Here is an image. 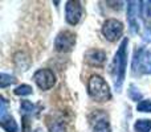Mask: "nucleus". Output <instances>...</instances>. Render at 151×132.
I'll use <instances>...</instances> for the list:
<instances>
[{
  "mask_svg": "<svg viewBox=\"0 0 151 132\" xmlns=\"http://www.w3.org/2000/svg\"><path fill=\"white\" fill-rule=\"evenodd\" d=\"M127 44L129 40L123 39L115 53L114 62H113V75H114V85L117 90L121 88L123 79H125L126 66H127Z\"/></svg>",
  "mask_w": 151,
  "mask_h": 132,
  "instance_id": "obj_1",
  "label": "nucleus"
},
{
  "mask_svg": "<svg viewBox=\"0 0 151 132\" xmlns=\"http://www.w3.org/2000/svg\"><path fill=\"white\" fill-rule=\"evenodd\" d=\"M88 91L93 99L97 102H106L111 98L110 88L105 79L99 75H91L88 83Z\"/></svg>",
  "mask_w": 151,
  "mask_h": 132,
  "instance_id": "obj_2",
  "label": "nucleus"
},
{
  "mask_svg": "<svg viewBox=\"0 0 151 132\" xmlns=\"http://www.w3.org/2000/svg\"><path fill=\"white\" fill-rule=\"evenodd\" d=\"M122 32H123L122 23L115 20V19H109V20H106L104 23V26H102V34H104L109 41H115L117 39H119Z\"/></svg>",
  "mask_w": 151,
  "mask_h": 132,
  "instance_id": "obj_3",
  "label": "nucleus"
},
{
  "mask_svg": "<svg viewBox=\"0 0 151 132\" xmlns=\"http://www.w3.org/2000/svg\"><path fill=\"white\" fill-rule=\"evenodd\" d=\"M33 79H35V82H36V85L39 86L41 90H49L56 83L55 74H53V71L49 69H41V70H39V71H36L33 75Z\"/></svg>",
  "mask_w": 151,
  "mask_h": 132,
  "instance_id": "obj_4",
  "label": "nucleus"
},
{
  "mask_svg": "<svg viewBox=\"0 0 151 132\" xmlns=\"http://www.w3.org/2000/svg\"><path fill=\"white\" fill-rule=\"evenodd\" d=\"M76 44V36L72 32H61L58 33V36L56 37L55 41V46L58 52H69L74 48Z\"/></svg>",
  "mask_w": 151,
  "mask_h": 132,
  "instance_id": "obj_5",
  "label": "nucleus"
},
{
  "mask_svg": "<svg viewBox=\"0 0 151 132\" xmlns=\"http://www.w3.org/2000/svg\"><path fill=\"white\" fill-rule=\"evenodd\" d=\"M82 16V7L80 1H68L66 3V21L70 25H76Z\"/></svg>",
  "mask_w": 151,
  "mask_h": 132,
  "instance_id": "obj_6",
  "label": "nucleus"
},
{
  "mask_svg": "<svg viewBox=\"0 0 151 132\" xmlns=\"http://www.w3.org/2000/svg\"><path fill=\"white\" fill-rule=\"evenodd\" d=\"M127 16L129 21H130V26L133 33H138V21L135 20L138 17V9H139V3L138 1H129L127 3Z\"/></svg>",
  "mask_w": 151,
  "mask_h": 132,
  "instance_id": "obj_7",
  "label": "nucleus"
},
{
  "mask_svg": "<svg viewBox=\"0 0 151 132\" xmlns=\"http://www.w3.org/2000/svg\"><path fill=\"white\" fill-rule=\"evenodd\" d=\"M86 60H88V62L91 64V65L98 66L105 62L106 54H105V52H102V50H99V49H93L86 53Z\"/></svg>",
  "mask_w": 151,
  "mask_h": 132,
  "instance_id": "obj_8",
  "label": "nucleus"
},
{
  "mask_svg": "<svg viewBox=\"0 0 151 132\" xmlns=\"http://www.w3.org/2000/svg\"><path fill=\"white\" fill-rule=\"evenodd\" d=\"M1 127L7 132H17V124L11 116H4L1 118Z\"/></svg>",
  "mask_w": 151,
  "mask_h": 132,
  "instance_id": "obj_9",
  "label": "nucleus"
},
{
  "mask_svg": "<svg viewBox=\"0 0 151 132\" xmlns=\"http://www.w3.org/2000/svg\"><path fill=\"white\" fill-rule=\"evenodd\" d=\"M134 130L135 132H150L151 131V120L142 119L134 124Z\"/></svg>",
  "mask_w": 151,
  "mask_h": 132,
  "instance_id": "obj_10",
  "label": "nucleus"
},
{
  "mask_svg": "<svg viewBox=\"0 0 151 132\" xmlns=\"http://www.w3.org/2000/svg\"><path fill=\"white\" fill-rule=\"evenodd\" d=\"M94 132H110L109 122L105 119H99L94 126Z\"/></svg>",
  "mask_w": 151,
  "mask_h": 132,
  "instance_id": "obj_11",
  "label": "nucleus"
},
{
  "mask_svg": "<svg viewBox=\"0 0 151 132\" xmlns=\"http://www.w3.org/2000/svg\"><path fill=\"white\" fill-rule=\"evenodd\" d=\"M15 82H16V79L12 77V75H8V74H5V73H1V75H0V87L1 88L7 87V86H9V85H13Z\"/></svg>",
  "mask_w": 151,
  "mask_h": 132,
  "instance_id": "obj_12",
  "label": "nucleus"
},
{
  "mask_svg": "<svg viewBox=\"0 0 151 132\" xmlns=\"http://www.w3.org/2000/svg\"><path fill=\"white\" fill-rule=\"evenodd\" d=\"M15 94L16 95H29V94H32V87L28 85H21L19 86V87L15 88Z\"/></svg>",
  "mask_w": 151,
  "mask_h": 132,
  "instance_id": "obj_13",
  "label": "nucleus"
},
{
  "mask_svg": "<svg viewBox=\"0 0 151 132\" xmlns=\"http://www.w3.org/2000/svg\"><path fill=\"white\" fill-rule=\"evenodd\" d=\"M33 110H35V106L29 101H23L21 102V111H23V114H25V115L32 114Z\"/></svg>",
  "mask_w": 151,
  "mask_h": 132,
  "instance_id": "obj_14",
  "label": "nucleus"
},
{
  "mask_svg": "<svg viewBox=\"0 0 151 132\" xmlns=\"http://www.w3.org/2000/svg\"><path fill=\"white\" fill-rule=\"evenodd\" d=\"M137 110L141 112H151V101H142L138 103Z\"/></svg>",
  "mask_w": 151,
  "mask_h": 132,
  "instance_id": "obj_15",
  "label": "nucleus"
},
{
  "mask_svg": "<svg viewBox=\"0 0 151 132\" xmlns=\"http://www.w3.org/2000/svg\"><path fill=\"white\" fill-rule=\"evenodd\" d=\"M129 95H130V98L133 99V101H138V99L142 98V94L139 93L138 90H135V86H134V85L130 86V90H129Z\"/></svg>",
  "mask_w": 151,
  "mask_h": 132,
  "instance_id": "obj_16",
  "label": "nucleus"
},
{
  "mask_svg": "<svg viewBox=\"0 0 151 132\" xmlns=\"http://www.w3.org/2000/svg\"><path fill=\"white\" fill-rule=\"evenodd\" d=\"M50 132H65V128H64V126L61 123H56V124L52 126Z\"/></svg>",
  "mask_w": 151,
  "mask_h": 132,
  "instance_id": "obj_17",
  "label": "nucleus"
},
{
  "mask_svg": "<svg viewBox=\"0 0 151 132\" xmlns=\"http://www.w3.org/2000/svg\"><path fill=\"white\" fill-rule=\"evenodd\" d=\"M0 103H1V108H0V112H1V118H4L5 116V99L3 98H0Z\"/></svg>",
  "mask_w": 151,
  "mask_h": 132,
  "instance_id": "obj_18",
  "label": "nucleus"
}]
</instances>
